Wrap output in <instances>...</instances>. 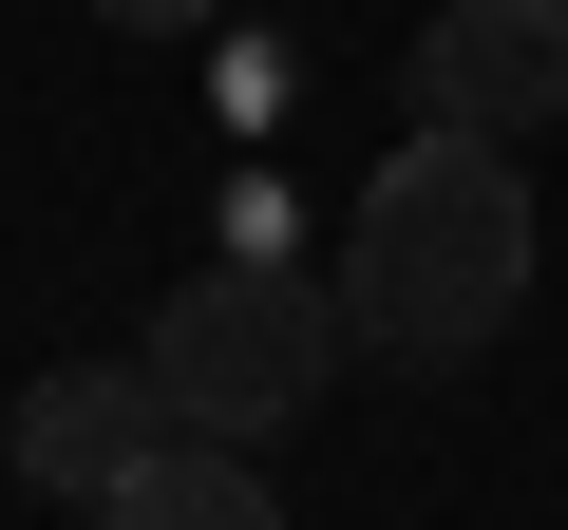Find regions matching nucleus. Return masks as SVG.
I'll use <instances>...</instances> for the list:
<instances>
[{"label": "nucleus", "instance_id": "nucleus-1", "mask_svg": "<svg viewBox=\"0 0 568 530\" xmlns=\"http://www.w3.org/2000/svg\"><path fill=\"white\" fill-rule=\"evenodd\" d=\"M530 171H511V133H398L379 152V190H361V227H342V323L379 342V360H474L511 304H530Z\"/></svg>", "mask_w": 568, "mask_h": 530}, {"label": "nucleus", "instance_id": "nucleus-2", "mask_svg": "<svg viewBox=\"0 0 568 530\" xmlns=\"http://www.w3.org/2000/svg\"><path fill=\"white\" fill-rule=\"evenodd\" d=\"M152 379H171V417L190 436H284L323 379H342V304L304 285V265H190V285L152 304Z\"/></svg>", "mask_w": 568, "mask_h": 530}, {"label": "nucleus", "instance_id": "nucleus-3", "mask_svg": "<svg viewBox=\"0 0 568 530\" xmlns=\"http://www.w3.org/2000/svg\"><path fill=\"white\" fill-rule=\"evenodd\" d=\"M417 114L530 152L568 114V0H436V20H417Z\"/></svg>", "mask_w": 568, "mask_h": 530}, {"label": "nucleus", "instance_id": "nucleus-4", "mask_svg": "<svg viewBox=\"0 0 568 530\" xmlns=\"http://www.w3.org/2000/svg\"><path fill=\"white\" fill-rule=\"evenodd\" d=\"M171 436H190V417H171L152 342H133V360H58V379L20 398V492H58V511H114V492H133Z\"/></svg>", "mask_w": 568, "mask_h": 530}, {"label": "nucleus", "instance_id": "nucleus-5", "mask_svg": "<svg viewBox=\"0 0 568 530\" xmlns=\"http://www.w3.org/2000/svg\"><path fill=\"white\" fill-rule=\"evenodd\" d=\"M95 530H284V492H265V455H246V436H171Z\"/></svg>", "mask_w": 568, "mask_h": 530}, {"label": "nucleus", "instance_id": "nucleus-6", "mask_svg": "<svg viewBox=\"0 0 568 530\" xmlns=\"http://www.w3.org/2000/svg\"><path fill=\"white\" fill-rule=\"evenodd\" d=\"M95 20H114V39H190L209 0H95Z\"/></svg>", "mask_w": 568, "mask_h": 530}]
</instances>
